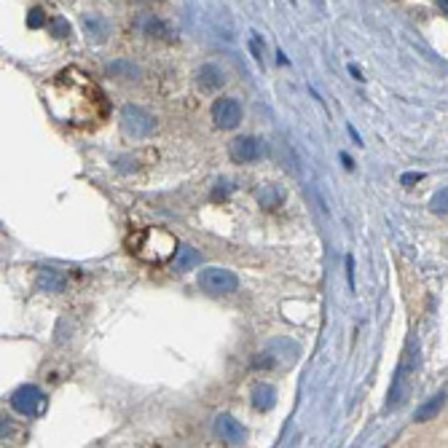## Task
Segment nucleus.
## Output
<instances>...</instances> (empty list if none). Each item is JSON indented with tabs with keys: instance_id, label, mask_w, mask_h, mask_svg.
<instances>
[{
	"instance_id": "1",
	"label": "nucleus",
	"mask_w": 448,
	"mask_h": 448,
	"mask_svg": "<svg viewBox=\"0 0 448 448\" xmlns=\"http://www.w3.org/2000/svg\"><path fill=\"white\" fill-rule=\"evenodd\" d=\"M46 103L52 116L73 129H91L107 116L100 87L78 68L62 70L46 89Z\"/></svg>"
},
{
	"instance_id": "2",
	"label": "nucleus",
	"mask_w": 448,
	"mask_h": 448,
	"mask_svg": "<svg viewBox=\"0 0 448 448\" xmlns=\"http://www.w3.org/2000/svg\"><path fill=\"white\" fill-rule=\"evenodd\" d=\"M177 239L172 237V231L156 225V228H145L132 239V253L145 263H164L172 255H177Z\"/></svg>"
},
{
	"instance_id": "3",
	"label": "nucleus",
	"mask_w": 448,
	"mask_h": 448,
	"mask_svg": "<svg viewBox=\"0 0 448 448\" xmlns=\"http://www.w3.org/2000/svg\"><path fill=\"white\" fill-rule=\"evenodd\" d=\"M416 365H419V344H416V338H408V346L403 352V360L397 365V373L395 379H392V387H389V397H387V408L389 411H395V408H400L405 403Z\"/></svg>"
},
{
	"instance_id": "4",
	"label": "nucleus",
	"mask_w": 448,
	"mask_h": 448,
	"mask_svg": "<svg viewBox=\"0 0 448 448\" xmlns=\"http://www.w3.org/2000/svg\"><path fill=\"white\" fill-rule=\"evenodd\" d=\"M121 129L126 137L142 140L148 137L156 129V119L145 110V107H137V105H126L121 110Z\"/></svg>"
},
{
	"instance_id": "5",
	"label": "nucleus",
	"mask_w": 448,
	"mask_h": 448,
	"mask_svg": "<svg viewBox=\"0 0 448 448\" xmlns=\"http://www.w3.org/2000/svg\"><path fill=\"white\" fill-rule=\"evenodd\" d=\"M199 288L209 295H231L239 290V279L234 271L228 269H218V266H209L199 274Z\"/></svg>"
},
{
	"instance_id": "6",
	"label": "nucleus",
	"mask_w": 448,
	"mask_h": 448,
	"mask_svg": "<svg viewBox=\"0 0 448 448\" xmlns=\"http://www.w3.org/2000/svg\"><path fill=\"white\" fill-rule=\"evenodd\" d=\"M8 403L22 416H43L46 405H49V397L43 395L38 387L27 384V387H19L17 392L8 397Z\"/></svg>"
},
{
	"instance_id": "7",
	"label": "nucleus",
	"mask_w": 448,
	"mask_h": 448,
	"mask_svg": "<svg viewBox=\"0 0 448 448\" xmlns=\"http://www.w3.org/2000/svg\"><path fill=\"white\" fill-rule=\"evenodd\" d=\"M212 121L218 129H237L241 121V105L231 97H223V100H215L212 105Z\"/></svg>"
},
{
	"instance_id": "8",
	"label": "nucleus",
	"mask_w": 448,
	"mask_h": 448,
	"mask_svg": "<svg viewBox=\"0 0 448 448\" xmlns=\"http://www.w3.org/2000/svg\"><path fill=\"white\" fill-rule=\"evenodd\" d=\"M228 154L237 164H250V161H258L260 156L266 154V145L258 137H237L231 140Z\"/></svg>"
},
{
	"instance_id": "9",
	"label": "nucleus",
	"mask_w": 448,
	"mask_h": 448,
	"mask_svg": "<svg viewBox=\"0 0 448 448\" xmlns=\"http://www.w3.org/2000/svg\"><path fill=\"white\" fill-rule=\"evenodd\" d=\"M215 432H218V438H221L223 443H228V446H241V443L247 440L244 427H241L231 414H221L215 419Z\"/></svg>"
},
{
	"instance_id": "10",
	"label": "nucleus",
	"mask_w": 448,
	"mask_h": 448,
	"mask_svg": "<svg viewBox=\"0 0 448 448\" xmlns=\"http://www.w3.org/2000/svg\"><path fill=\"white\" fill-rule=\"evenodd\" d=\"M448 395L446 392H438V395H432L424 405H419L414 411V421H419V424H424V421H432L435 416L443 411V405H446Z\"/></svg>"
},
{
	"instance_id": "11",
	"label": "nucleus",
	"mask_w": 448,
	"mask_h": 448,
	"mask_svg": "<svg viewBox=\"0 0 448 448\" xmlns=\"http://www.w3.org/2000/svg\"><path fill=\"white\" fill-rule=\"evenodd\" d=\"M196 84H199V89H204V91H215V89H221L225 84L223 70L215 68V65H204V68H199V73H196Z\"/></svg>"
},
{
	"instance_id": "12",
	"label": "nucleus",
	"mask_w": 448,
	"mask_h": 448,
	"mask_svg": "<svg viewBox=\"0 0 448 448\" xmlns=\"http://www.w3.org/2000/svg\"><path fill=\"white\" fill-rule=\"evenodd\" d=\"M38 288H40V290H49V293H65L68 279L62 276V271H57V269H40Z\"/></svg>"
},
{
	"instance_id": "13",
	"label": "nucleus",
	"mask_w": 448,
	"mask_h": 448,
	"mask_svg": "<svg viewBox=\"0 0 448 448\" xmlns=\"http://www.w3.org/2000/svg\"><path fill=\"white\" fill-rule=\"evenodd\" d=\"M199 250H193L191 244H180L177 247V255H174V271H193L199 266Z\"/></svg>"
},
{
	"instance_id": "14",
	"label": "nucleus",
	"mask_w": 448,
	"mask_h": 448,
	"mask_svg": "<svg viewBox=\"0 0 448 448\" xmlns=\"http://www.w3.org/2000/svg\"><path fill=\"white\" fill-rule=\"evenodd\" d=\"M253 405L258 408V411H271L276 405V389L271 384H258L255 389H253Z\"/></svg>"
},
{
	"instance_id": "15",
	"label": "nucleus",
	"mask_w": 448,
	"mask_h": 448,
	"mask_svg": "<svg viewBox=\"0 0 448 448\" xmlns=\"http://www.w3.org/2000/svg\"><path fill=\"white\" fill-rule=\"evenodd\" d=\"M84 24H87L89 38H94V40H105V35L110 33V24H107L103 17H97V14H91V17L84 19Z\"/></svg>"
},
{
	"instance_id": "16",
	"label": "nucleus",
	"mask_w": 448,
	"mask_h": 448,
	"mask_svg": "<svg viewBox=\"0 0 448 448\" xmlns=\"http://www.w3.org/2000/svg\"><path fill=\"white\" fill-rule=\"evenodd\" d=\"M142 33L148 35V38H167L170 35V30H167V24L161 22V19H156V17H148V19H142Z\"/></svg>"
},
{
	"instance_id": "17",
	"label": "nucleus",
	"mask_w": 448,
	"mask_h": 448,
	"mask_svg": "<svg viewBox=\"0 0 448 448\" xmlns=\"http://www.w3.org/2000/svg\"><path fill=\"white\" fill-rule=\"evenodd\" d=\"M258 202L263 207H276L282 202V193L274 186H263V191H258Z\"/></svg>"
},
{
	"instance_id": "18",
	"label": "nucleus",
	"mask_w": 448,
	"mask_h": 448,
	"mask_svg": "<svg viewBox=\"0 0 448 448\" xmlns=\"http://www.w3.org/2000/svg\"><path fill=\"white\" fill-rule=\"evenodd\" d=\"M430 209L432 212H438V215H448V186L446 188H440L435 196H432Z\"/></svg>"
},
{
	"instance_id": "19",
	"label": "nucleus",
	"mask_w": 448,
	"mask_h": 448,
	"mask_svg": "<svg viewBox=\"0 0 448 448\" xmlns=\"http://www.w3.org/2000/svg\"><path fill=\"white\" fill-rule=\"evenodd\" d=\"M49 33H52L54 38H68V35H70V24H68V19H62V17H52V19H49Z\"/></svg>"
},
{
	"instance_id": "20",
	"label": "nucleus",
	"mask_w": 448,
	"mask_h": 448,
	"mask_svg": "<svg viewBox=\"0 0 448 448\" xmlns=\"http://www.w3.org/2000/svg\"><path fill=\"white\" fill-rule=\"evenodd\" d=\"M43 24H49L46 11H43V8H33V11L27 14V27H30V30H40Z\"/></svg>"
},
{
	"instance_id": "21",
	"label": "nucleus",
	"mask_w": 448,
	"mask_h": 448,
	"mask_svg": "<svg viewBox=\"0 0 448 448\" xmlns=\"http://www.w3.org/2000/svg\"><path fill=\"white\" fill-rule=\"evenodd\" d=\"M419 180H424V174L421 172H405L403 177H400V183H403V186H408V188H411L414 183H419Z\"/></svg>"
},
{
	"instance_id": "22",
	"label": "nucleus",
	"mask_w": 448,
	"mask_h": 448,
	"mask_svg": "<svg viewBox=\"0 0 448 448\" xmlns=\"http://www.w3.org/2000/svg\"><path fill=\"white\" fill-rule=\"evenodd\" d=\"M346 279H349V288L354 290V258L352 255L346 258Z\"/></svg>"
},
{
	"instance_id": "23",
	"label": "nucleus",
	"mask_w": 448,
	"mask_h": 448,
	"mask_svg": "<svg viewBox=\"0 0 448 448\" xmlns=\"http://www.w3.org/2000/svg\"><path fill=\"white\" fill-rule=\"evenodd\" d=\"M274 362L269 360V354H255V360H253V368H271Z\"/></svg>"
},
{
	"instance_id": "24",
	"label": "nucleus",
	"mask_w": 448,
	"mask_h": 448,
	"mask_svg": "<svg viewBox=\"0 0 448 448\" xmlns=\"http://www.w3.org/2000/svg\"><path fill=\"white\" fill-rule=\"evenodd\" d=\"M341 161H344V167H346V170H349V172L354 170V161H352V158H349V156H346V154H341Z\"/></svg>"
},
{
	"instance_id": "25",
	"label": "nucleus",
	"mask_w": 448,
	"mask_h": 448,
	"mask_svg": "<svg viewBox=\"0 0 448 448\" xmlns=\"http://www.w3.org/2000/svg\"><path fill=\"white\" fill-rule=\"evenodd\" d=\"M438 8H440L443 14H448V0H438Z\"/></svg>"
},
{
	"instance_id": "26",
	"label": "nucleus",
	"mask_w": 448,
	"mask_h": 448,
	"mask_svg": "<svg viewBox=\"0 0 448 448\" xmlns=\"http://www.w3.org/2000/svg\"><path fill=\"white\" fill-rule=\"evenodd\" d=\"M349 70H352V75H354L357 81H365V78H362V73H360V70H357V68H354V65H352V68H349Z\"/></svg>"
}]
</instances>
